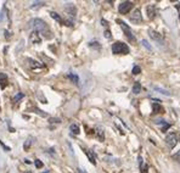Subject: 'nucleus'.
Returning a JSON list of instances; mask_svg holds the SVG:
<instances>
[{"instance_id":"obj_1","label":"nucleus","mask_w":180,"mask_h":173,"mask_svg":"<svg viewBox=\"0 0 180 173\" xmlns=\"http://www.w3.org/2000/svg\"><path fill=\"white\" fill-rule=\"evenodd\" d=\"M29 27H31L33 30L38 32L39 34H42L45 38H50L51 33H50V29L48 27V25L45 23V21H43L42 18H33L29 22Z\"/></svg>"},{"instance_id":"obj_2","label":"nucleus","mask_w":180,"mask_h":173,"mask_svg":"<svg viewBox=\"0 0 180 173\" xmlns=\"http://www.w3.org/2000/svg\"><path fill=\"white\" fill-rule=\"evenodd\" d=\"M112 53L116 55H127L129 54V46L123 42H116L112 44Z\"/></svg>"},{"instance_id":"obj_3","label":"nucleus","mask_w":180,"mask_h":173,"mask_svg":"<svg viewBox=\"0 0 180 173\" xmlns=\"http://www.w3.org/2000/svg\"><path fill=\"white\" fill-rule=\"evenodd\" d=\"M133 5H134V4H133L132 1H123V3L119 4V6H118V11L121 12L122 15H125V14H128V12L132 10Z\"/></svg>"},{"instance_id":"obj_4","label":"nucleus","mask_w":180,"mask_h":173,"mask_svg":"<svg viewBox=\"0 0 180 173\" xmlns=\"http://www.w3.org/2000/svg\"><path fill=\"white\" fill-rule=\"evenodd\" d=\"M176 143H178V138H176V135L174 134V133H172V134H168L167 137H166V144L171 148V149H173L175 145H176Z\"/></svg>"},{"instance_id":"obj_5","label":"nucleus","mask_w":180,"mask_h":173,"mask_svg":"<svg viewBox=\"0 0 180 173\" xmlns=\"http://www.w3.org/2000/svg\"><path fill=\"white\" fill-rule=\"evenodd\" d=\"M119 25H121L122 29L124 30L125 35H127L129 39H130V40H133V42H135V37H134V34H133V32H132V29L129 28V26H128L125 22H121V21H119Z\"/></svg>"},{"instance_id":"obj_6","label":"nucleus","mask_w":180,"mask_h":173,"mask_svg":"<svg viewBox=\"0 0 180 173\" xmlns=\"http://www.w3.org/2000/svg\"><path fill=\"white\" fill-rule=\"evenodd\" d=\"M130 21H132L133 23H140V22H143L141 11H140L139 9H135V10H134V12H133L132 16H130Z\"/></svg>"},{"instance_id":"obj_7","label":"nucleus","mask_w":180,"mask_h":173,"mask_svg":"<svg viewBox=\"0 0 180 173\" xmlns=\"http://www.w3.org/2000/svg\"><path fill=\"white\" fill-rule=\"evenodd\" d=\"M148 35L151 37L153 40H156V42H158L159 44H163V37H162V34L161 33H158V32H156V30H151L150 29L148 30Z\"/></svg>"},{"instance_id":"obj_8","label":"nucleus","mask_w":180,"mask_h":173,"mask_svg":"<svg viewBox=\"0 0 180 173\" xmlns=\"http://www.w3.org/2000/svg\"><path fill=\"white\" fill-rule=\"evenodd\" d=\"M146 11H147V16H148V18L153 20V18L156 17V5H153V4L148 5V6L146 7Z\"/></svg>"},{"instance_id":"obj_9","label":"nucleus","mask_w":180,"mask_h":173,"mask_svg":"<svg viewBox=\"0 0 180 173\" xmlns=\"http://www.w3.org/2000/svg\"><path fill=\"white\" fill-rule=\"evenodd\" d=\"M29 40L33 43V44H39L42 42V38L39 37V33L35 32V30H33V32L31 33V35H29Z\"/></svg>"},{"instance_id":"obj_10","label":"nucleus","mask_w":180,"mask_h":173,"mask_svg":"<svg viewBox=\"0 0 180 173\" xmlns=\"http://www.w3.org/2000/svg\"><path fill=\"white\" fill-rule=\"evenodd\" d=\"M66 12L71 16L72 18H74L76 17V14H77V10H76V6L73 5V4H67V6H66Z\"/></svg>"},{"instance_id":"obj_11","label":"nucleus","mask_w":180,"mask_h":173,"mask_svg":"<svg viewBox=\"0 0 180 173\" xmlns=\"http://www.w3.org/2000/svg\"><path fill=\"white\" fill-rule=\"evenodd\" d=\"M85 154H86V156H88L89 161L91 162L93 165H96V161H95V156H94V154H93V151H91V150H85Z\"/></svg>"},{"instance_id":"obj_12","label":"nucleus","mask_w":180,"mask_h":173,"mask_svg":"<svg viewBox=\"0 0 180 173\" xmlns=\"http://www.w3.org/2000/svg\"><path fill=\"white\" fill-rule=\"evenodd\" d=\"M67 77L72 80L73 83H76V84H79V77H78V75H76V73H72V72H69L68 75H67Z\"/></svg>"},{"instance_id":"obj_13","label":"nucleus","mask_w":180,"mask_h":173,"mask_svg":"<svg viewBox=\"0 0 180 173\" xmlns=\"http://www.w3.org/2000/svg\"><path fill=\"white\" fill-rule=\"evenodd\" d=\"M33 140H34V138L33 137H29L26 141H24V144H23V149L24 150H28L29 148L32 146V144H33Z\"/></svg>"},{"instance_id":"obj_14","label":"nucleus","mask_w":180,"mask_h":173,"mask_svg":"<svg viewBox=\"0 0 180 173\" xmlns=\"http://www.w3.org/2000/svg\"><path fill=\"white\" fill-rule=\"evenodd\" d=\"M69 130L72 132V134L77 135V134H79V126L77 123H72L71 126H69Z\"/></svg>"},{"instance_id":"obj_15","label":"nucleus","mask_w":180,"mask_h":173,"mask_svg":"<svg viewBox=\"0 0 180 173\" xmlns=\"http://www.w3.org/2000/svg\"><path fill=\"white\" fill-rule=\"evenodd\" d=\"M96 134H97V138H99V140H101V141H104V139H105V135H104V128H101V127H97L96 128Z\"/></svg>"},{"instance_id":"obj_16","label":"nucleus","mask_w":180,"mask_h":173,"mask_svg":"<svg viewBox=\"0 0 180 173\" xmlns=\"http://www.w3.org/2000/svg\"><path fill=\"white\" fill-rule=\"evenodd\" d=\"M153 89L156 91H158V93H161L162 95H164V96H169V95H171V93H169V91H167V90H164L162 88H159V87H153Z\"/></svg>"},{"instance_id":"obj_17","label":"nucleus","mask_w":180,"mask_h":173,"mask_svg":"<svg viewBox=\"0 0 180 173\" xmlns=\"http://www.w3.org/2000/svg\"><path fill=\"white\" fill-rule=\"evenodd\" d=\"M50 16H51L55 21H57V22H60V23H63V21H62V18L60 17V15L58 14H56V12H54V11H51L50 12Z\"/></svg>"},{"instance_id":"obj_18","label":"nucleus","mask_w":180,"mask_h":173,"mask_svg":"<svg viewBox=\"0 0 180 173\" xmlns=\"http://www.w3.org/2000/svg\"><path fill=\"white\" fill-rule=\"evenodd\" d=\"M152 109H153V112H155V114H159L161 111H163V109L161 107V105L157 104V103L152 104Z\"/></svg>"},{"instance_id":"obj_19","label":"nucleus","mask_w":180,"mask_h":173,"mask_svg":"<svg viewBox=\"0 0 180 173\" xmlns=\"http://www.w3.org/2000/svg\"><path fill=\"white\" fill-rule=\"evenodd\" d=\"M28 62H31V64H29V66H31V68L42 67V65H39V62H37V61H34V60H32V59H28Z\"/></svg>"},{"instance_id":"obj_20","label":"nucleus","mask_w":180,"mask_h":173,"mask_svg":"<svg viewBox=\"0 0 180 173\" xmlns=\"http://www.w3.org/2000/svg\"><path fill=\"white\" fill-rule=\"evenodd\" d=\"M133 93L134 94L141 93V85H140V83H135L134 84V87H133Z\"/></svg>"},{"instance_id":"obj_21","label":"nucleus","mask_w":180,"mask_h":173,"mask_svg":"<svg viewBox=\"0 0 180 173\" xmlns=\"http://www.w3.org/2000/svg\"><path fill=\"white\" fill-rule=\"evenodd\" d=\"M141 44H143V46H144V48H146V49L148 50V51H153V49H152V46H151V45H150V44H148V42H147V40H145V39H143V40H141Z\"/></svg>"},{"instance_id":"obj_22","label":"nucleus","mask_w":180,"mask_h":173,"mask_svg":"<svg viewBox=\"0 0 180 173\" xmlns=\"http://www.w3.org/2000/svg\"><path fill=\"white\" fill-rule=\"evenodd\" d=\"M1 82H4V88H5L6 82H7V76L5 73H3V72H0V83Z\"/></svg>"},{"instance_id":"obj_23","label":"nucleus","mask_w":180,"mask_h":173,"mask_svg":"<svg viewBox=\"0 0 180 173\" xmlns=\"http://www.w3.org/2000/svg\"><path fill=\"white\" fill-rule=\"evenodd\" d=\"M24 98V94L23 93H18V94H16L15 96H14V103H17L18 100H21V99H23Z\"/></svg>"},{"instance_id":"obj_24","label":"nucleus","mask_w":180,"mask_h":173,"mask_svg":"<svg viewBox=\"0 0 180 173\" xmlns=\"http://www.w3.org/2000/svg\"><path fill=\"white\" fill-rule=\"evenodd\" d=\"M132 73H133V75H139V73H141V68H140L139 66H134V67H133V71H132Z\"/></svg>"},{"instance_id":"obj_25","label":"nucleus","mask_w":180,"mask_h":173,"mask_svg":"<svg viewBox=\"0 0 180 173\" xmlns=\"http://www.w3.org/2000/svg\"><path fill=\"white\" fill-rule=\"evenodd\" d=\"M172 157H173V160H175V161L180 162V150H179V151H176V152H175V154H174Z\"/></svg>"},{"instance_id":"obj_26","label":"nucleus","mask_w":180,"mask_h":173,"mask_svg":"<svg viewBox=\"0 0 180 173\" xmlns=\"http://www.w3.org/2000/svg\"><path fill=\"white\" fill-rule=\"evenodd\" d=\"M34 165H35L37 168H42V167L44 166V165H43V162H42L40 160H35V161H34Z\"/></svg>"},{"instance_id":"obj_27","label":"nucleus","mask_w":180,"mask_h":173,"mask_svg":"<svg viewBox=\"0 0 180 173\" xmlns=\"http://www.w3.org/2000/svg\"><path fill=\"white\" fill-rule=\"evenodd\" d=\"M44 4V1H35V3H33V5L31 6V9H34V7H38V6H42Z\"/></svg>"},{"instance_id":"obj_28","label":"nucleus","mask_w":180,"mask_h":173,"mask_svg":"<svg viewBox=\"0 0 180 173\" xmlns=\"http://www.w3.org/2000/svg\"><path fill=\"white\" fill-rule=\"evenodd\" d=\"M49 122H50V123H60L61 119H60V118H49Z\"/></svg>"},{"instance_id":"obj_29","label":"nucleus","mask_w":180,"mask_h":173,"mask_svg":"<svg viewBox=\"0 0 180 173\" xmlns=\"http://www.w3.org/2000/svg\"><path fill=\"white\" fill-rule=\"evenodd\" d=\"M105 38H107V39H109L111 38V32L107 29V30H105Z\"/></svg>"},{"instance_id":"obj_30","label":"nucleus","mask_w":180,"mask_h":173,"mask_svg":"<svg viewBox=\"0 0 180 173\" xmlns=\"http://www.w3.org/2000/svg\"><path fill=\"white\" fill-rule=\"evenodd\" d=\"M141 171H143V173H147V171H148V167H147V165H143V168H141Z\"/></svg>"},{"instance_id":"obj_31","label":"nucleus","mask_w":180,"mask_h":173,"mask_svg":"<svg viewBox=\"0 0 180 173\" xmlns=\"http://www.w3.org/2000/svg\"><path fill=\"white\" fill-rule=\"evenodd\" d=\"M77 171H78V173H86L84 169H82V168H77Z\"/></svg>"},{"instance_id":"obj_32","label":"nucleus","mask_w":180,"mask_h":173,"mask_svg":"<svg viewBox=\"0 0 180 173\" xmlns=\"http://www.w3.org/2000/svg\"><path fill=\"white\" fill-rule=\"evenodd\" d=\"M24 162H26V164H27V165H31V161H29V160H27V159L24 160Z\"/></svg>"},{"instance_id":"obj_33","label":"nucleus","mask_w":180,"mask_h":173,"mask_svg":"<svg viewBox=\"0 0 180 173\" xmlns=\"http://www.w3.org/2000/svg\"><path fill=\"white\" fill-rule=\"evenodd\" d=\"M1 18H3V15H1V14H0V21H1Z\"/></svg>"},{"instance_id":"obj_34","label":"nucleus","mask_w":180,"mask_h":173,"mask_svg":"<svg viewBox=\"0 0 180 173\" xmlns=\"http://www.w3.org/2000/svg\"><path fill=\"white\" fill-rule=\"evenodd\" d=\"M42 173H50L49 171H45V172H42Z\"/></svg>"},{"instance_id":"obj_35","label":"nucleus","mask_w":180,"mask_h":173,"mask_svg":"<svg viewBox=\"0 0 180 173\" xmlns=\"http://www.w3.org/2000/svg\"><path fill=\"white\" fill-rule=\"evenodd\" d=\"M178 140L180 141V133H179V137H178Z\"/></svg>"}]
</instances>
